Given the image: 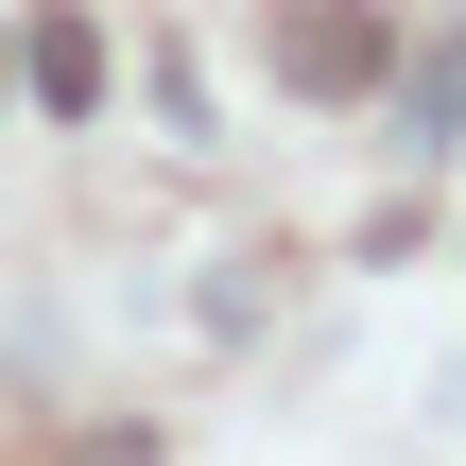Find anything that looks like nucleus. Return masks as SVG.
I'll return each mask as SVG.
<instances>
[{"instance_id": "1", "label": "nucleus", "mask_w": 466, "mask_h": 466, "mask_svg": "<svg viewBox=\"0 0 466 466\" xmlns=\"http://www.w3.org/2000/svg\"><path fill=\"white\" fill-rule=\"evenodd\" d=\"M277 69H294L311 104H346V86H380V69H398V35H380L363 0H277Z\"/></svg>"}, {"instance_id": "2", "label": "nucleus", "mask_w": 466, "mask_h": 466, "mask_svg": "<svg viewBox=\"0 0 466 466\" xmlns=\"http://www.w3.org/2000/svg\"><path fill=\"white\" fill-rule=\"evenodd\" d=\"M35 104H52V121L104 104V35H86V17H35Z\"/></svg>"}]
</instances>
